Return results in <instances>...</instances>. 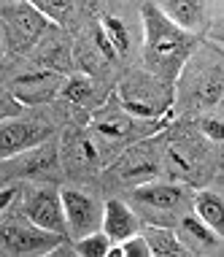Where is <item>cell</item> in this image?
Returning a JSON list of instances; mask_svg holds the SVG:
<instances>
[{"label":"cell","mask_w":224,"mask_h":257,"mask_svg":"<svg viewBox=\"0 0 224 257\" xmlns=\"http://www.w3.org/2000/svg\"><path fill=\"white\" fill-rule=\"evenodd\" d=\"M0 241H3V246L17 257H41V254L52 252V249H57L60 244H65L62 235H54V233L41 230V227H33L30 222H9V225H3Z\"/></svg>","instance_id":"obj_4"},{"label":"cell","mask_w":224,"mask_h":257,"mask_svg":"<svg viewBox=\"0 0 224 257\" xmlns=\"http://www.w3.org/2000/svg\"><path fill=\"white\" fill-rule=\"evenodd\" d=\"M49 22L33 3H0V33L11 52H25L41 38Z\"/></svg>","instance_id":"obj_2"},{"label":"cell","mask_w":224,"mask_h":257,"mask_svg":"<svg viewBox=\"0 0 224 257\" xmlns=\"http://www.w3.org/2000/svg\"><path fill=\"white\" fill-rule=\"evenodd\" d=\"M103 36H106V41L111 44V49L124 54L130 49V36H127V27L122 25V19L116 17H103V25H100Z\"/></svg>","instance_id":"obj_15"},{"label":"cell","mask_w":224,"mask_h":257,"mask_svg":"<svg viewBox=\"0 0 224 257\" xmlns=\"http://www.w3.org/2000/svg\"><path fill=\"white\" fill-rule=\"evenodd\" d=\"M62 89V79L52 71H36V73H27L19 76L14 81V100L19 106H36V103H46L52 100Z\"/></svg>","instance_id":"obj_7"},{"label":"cell","mask_w":224,"mask_h":257,"mask_svg":"<svg viewBox=\"0 0 224 257\" xmlns=\"http://www.w3.org/2000/svg\"><path fill=\"white\" fill-rule=\"evenodd\" d=\"M146 244H149L151 257H189V252L184 249V244L173 235L170 230H162V227H151V230L143 233Z\"/></svg>","instance_id":"obj_13"},{"label":"cell","mask_w":224,"mask_h":257,"mask_svg":"<svg viewBox=\"0 0 224 257\" xmlns=\"http://www.w3.org/2000/svg\"><path fill=\"white\" fill-rule=\"evenodd\" d=\"M33 6H36V11L46 19V22H60V25L65 22L68 14L73 11V3H54V0H52V3H49V0H46V3H44V0H36Z\"/></svg>","instance_id":"obj_18"},{"label":"cell","mask_w":224,"mask_h":257,"mask_svg":"<svg viewBox=\"0 0 224 257\" xmlns=\"http://www.w3.org/2000/svg\"><path fill=\"white\" fill-rule=\"evenodd\" d=\"M19 103L14 100V95L11 92H6L3 87H0V122H6V119H14V116L19 114Z\"/></svg>","instance_id":"obj_22"},{"label":"cell","mask_w":224,"mask_h":257,"mask_svg":"<svg viewBox=\"0 0 224 257\" xmlns=\"http://www.w3.org/2000/svg\"><path fill=\"white\" fill-rule=\"evenodd\" d=\"M95 127L100 130L103 136H122V133H127L130 119L127 116H103V119H97Z\"/></svg>","instance_id":"obj_20"},{"label":"cell","mask_w":224,"mask_h":257,"mask_svg":"<svg viewBox=\"0 0 224 257\" xmlns=\"http://www.w3.org/2000/svg\"><path fill=\"white\" fill-rule=\"evenodd\" d=\"M119 246H122V257H151L149 244H146L143 235H132V238H127Z\"/></svg>","instance_id":"obj_21"},{"label":"cell","mask_w":224,"mask_h":257,"mask_svg":"<svg viewBox=\"0 0 224 257\" xmlns=\"http://www.w3.org/2000/svg\"><path fill=\"white\" fill-rule=\"evenodd\" d=\"M62 95H65L68 100H73V103H81V100H87L89 98V92H92V87H89V81L87 79H68V81H62V89H60Z\"/></svg>","instance_id":"obj_19"},{"label":"cell","mask_w":224,"mask_h":257,"mask_svg":"<svg viewBox=\"0 0 224 257\" xmlns=\"http://www.w3.org/2000/svg\"><path fill=\"white\" fill-rule=\"evenodd\" d=\"M141 14H143V33H146L143 60L154 79H159L162 84L170 87L178 79L181 68H184V62L194 49V36L167 22L162 11L157 9V3H143Z\"/></svg>","instance_id":"obj_1"},{"label":"cell","mask_w":224,"mask_h":257,"mask_svg":"<svg viewBox=\"0 0 224 257\" xmlns=\"http://www.w3.org/2000/svg\"><path fill=\"white\" fill-rule=\"evenodd\" d=\"M157 9L162 11V17L170 25H176L178 30L192 33L205 22L208 6L200 3V0H162V3H157Z\"/></svg>","instance_id":"obj_9"},{"label":"cell","mask_w":224,"mask_h":257,"mask_svg":"<svg viewBox=\"0 0 224 257\" xmlns=\"http://www.w3.org/2000/svg\"><path fill=\"white\" fill-rule=\"evenodd\" d=\"M60 203H62V214H65V227L73 238H84L89 233H97L103 208L97 206L95 198L65 187V190H60Z\"/></svg>","instance_id":"obj_6"},{"label":"cell","mask_w":224,"mask_h":257,"mask_svg":"<svg viewBox=\"0 0 224 257\" xmlns=\"http://www.w3.org/2000/svg\"><path fill=\"white\" fill-rule=\"evenodd\" d=\"M14 195H17V190H14V187H6V190H0V214H3L6 208L11 206Z\"/></svg>","instance_id":"obj_24"},{"label":"cell","mask_w":224,"mask_h":257,"mask_svg":"<svg viewBox=\"0 0 224 257\" xmlns=\"http://www.w3.org/2000/svg\"><path fill=\"white\" fill-rule=\"evenodd\" d=\"M200 127H202V133L211 138V141H216V144L224 138V124H221L219 119H202Z\"/></svg>","instance_id":"obj_23"},{"label":"cell","mask_w":224,"mask_h":257,"mask_svg":"<svg viewBox=\"0 0 224 257\" xmlns=\"http://www.w3.org/2000/svg\"><path fill=\"white\" fill-rule=\"evenodd\" d=\"M106 257H122V246H119V244H111V249L106 252Z\"/></svg>","instance_id":"obj_27"},{"label":"cell","mask_w":224,"mask_h":257,"mask_svg":"<svg viewBox=\"0 0 224 257\" xmlns=\"http://www.w3.org/2000/svg\"><path fill=\"white\" fill-rule=\"evenodd\" d=\"M111 249V241L103 233H89L84 238H76L73 252L79 257H106V252Z\"/></svg>","instance_id":"obj_16"},{"label":"cell","mask_w":224,"mask_h":257,"mask_svg":"<svg viewBox=\"0 0 224 257\" xmlns=\"http://www.w3.org/2000/svg\"><path fill=\"white\" fill-rule=\"evenodd\" d=\"M135 200L149 208H159V211H173L184 203V190L176 184H143L135 187Z\"/></svg>","instance_id":"obj_10"},{"label":"cell","mask_w":224,"mask_h":257,"mask_svg":"<svg viewBox=\"0 0 224 257\" xmlns=\"http://www.w3.org/2000/svg\"><path fill=\"white\" fill-rule=\"evenodd\" d=\"M97 46H100V49L108 54V57H114V54H116L114 49H111V44L106 41V36H103V30H100V27H97Z\"/></svg>","instance_id":"obj_26"},{"label":"cell","mask_w":224,"mask_h":257,"mask_svg":"<svg viewBox=\"0 0 224 257\" xmlns=\"http://www.w3.org/2000/svg\"><path fill=\"white\" fill-rule=\"evenodd\" d=\"M41 257H79L73 252V246H65V244H60L57 249H52V252H46V254H41Z\"/></svg>","instance_id":"obj_25"},{"label":"cell","mask_w":224,"mask_h":257,"mask_svg":"<svg viewBox=\"0 0 224 257\" xmlns=\"http://www.w3.org/2000/svg\"><path fill=\"white\" fill-rule=\"evenodd\" d=\"M52 138V124L30 119H6L0 122V160H11L19 155L44 147Z\"/></svg>","instance_id":"obj_3"},{"label":"cell","mask_w":224,"mask_h":257,"mask_svg":"<svg viewBox=\"0 0 224 257\" xmlns=\"http://www.w3.org/2000/svg\"><path fill=\"white\" fill-rule=\"evenodd\" d=\"M194 217H197L205 227L221 238V227H224V200L216 192H200L194 200Z\"/></svg>","instance_id":"obj_12"},{"label":"cell","mask_w":224,"mask_h":257,"mask_svg":"<svg viewBox=\"0 0 224 257\" xmlns=\"http://www.w3.org/2000/svg\"><path fill=\"white\" fill-rule=\"evenodd\" d=\"M181 227L192 235V238H197V241H202V244H208V246H219V235H216L211 227H205L202 222L197 219V217H184V222H181Z\"/></svg>","instance_id":"obj_17"},{"label":"cell","mask_w":224,"mask_h":257,"mask_svg":"<svg viewBox=\"0 0 224 257\" xmlns=\"http://www.w3.org/2000/svg\"><path fill=\"white\" fill-rule=\"evenodd\" d=\"M25 219L30 222L33 227H41L46 233L54 235H68L65 227V214H62V203H60V190H52V187H38L27 195L25 206H22Z\"/></svg>","instance_id":"obj_5"},{"label":"cell","mask_w":224,"mask_h":257,"mask_svg":"<svg viewBox=\"0 0 224 257\" xmlns=\"http://www.w3.org/2000/svg\"><path fill=\"white\" fill-rule=\"evenodd\" d=\"M122 176L124 179H138V176H149V173H157V160H143L141 157V147L130 149L122 160Z\"/></svg>","instance_id":"obj_14"},{"label":"cell","mask_w":224,"mask_h":257,"mask_svg":"<svg viewBox=\"0 0 224 257\" xmlns=\"http://www.w3.org/2000/svg\"><path fill=\"white\" fill-rule=\"evenodd\" d=\"M65 163L71 168H79V171H87L97 163V149L95 144L89 141V136L84 133H71L65 138Z\"/></svg>","instance_id":"obj_11"},{"label":"cell","mask_w":224,"mask_h":257,"mask_svg":"<svg viewBox=\"0 0 224 257\" xmlns=\"http://www.w3.org/2000/svg\"><path fill=\"white\" fill-rule=\"evenodd\" d=\"M100 233L106 235L111 244H124L127 238L138 235V219L132 214V208L122 200H108L103 206V217H100Z\"/></svg>","instance_id":"obj_8"}]
</instances>
